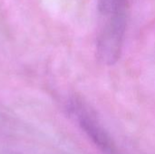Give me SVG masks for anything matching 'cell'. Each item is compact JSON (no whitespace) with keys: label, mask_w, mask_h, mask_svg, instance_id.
<instances>
[{"label":"cell","mask_w":155,"mask_h":154,"mask_svg":"<svg viewBox=\"0 0 155 154\" xmlns=\"http://www.w3.org/2000/svg\"><path fill=\"white\" fill-rule=\"evenodd\" d=\"M99 25L96 51L107 65L120 58L126 26V0H98Z\"/></svg>","instance_id":"obj_1"},{"label":"cell","mask_w":155,"mask_h":154,"mask_svg":"<svg viewBox=\"0 0 155 154\" xmlns=\"http://www.w3.org/2000/svg\"><path fill=\"white\" fill-rule=\"evenodd\" d=\"M76 118L82 130L102 154H121L110 135L94 116L80 108L76 110Z\"/></svg>","instance_id":"obj_2"},{"label":"cell","mask_w":155,"mask_h":154,"mask_svg":"<svg viewBox=\"0 0 155 154\" xmlns=\"http://www.w3.org/2000/svg\"><path fill=\"white\" fill-rule=\"evenodd\" d=\"M0 154H16L9 150H6V149H3V148H0Z\"/></svg>","instance_id":"obj_3"}]
</instances>
